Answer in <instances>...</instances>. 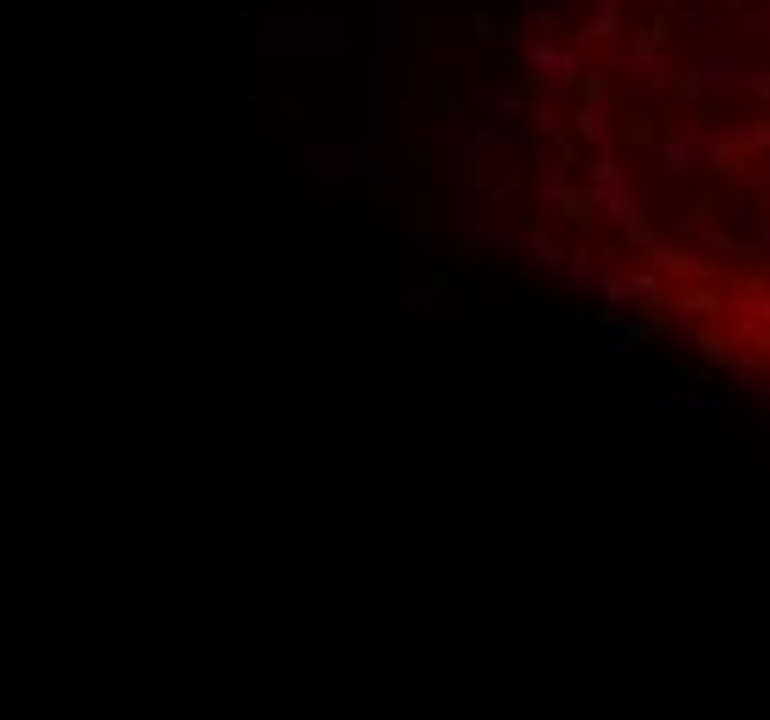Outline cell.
I'll use <instances>...</instances> for the list:
<instances>
[{
  "label": "cell",
  "instance_id": "1",
  "mask_svg": "<svg viewBox=\"0 0 770 720\" xmlns=\"http://www.w3.org/2000/svg\"><path fill=\"white\" fill-rule=\"evenodd\" d=\"M349 189L344 144L338 139H305L300 144V200L305 205H333Z\"/></svg>",
  "mask_w": 770,
  "mask_h": 720
},
{
  "label": "cell",
  "instance_id": "2",
  "mask_svg": "<svg viewBox=\"0 0 770 720\" xmlns=\"http://www.w3.org/2000/svg\"><path fill=\"white\" fill-rule=\"evenodd\" d=\"M737 78H743V61L726 45H704L693 56V72H687V89H693L698 106H732L737 100Z\"/></svg>",
  "mask_w": 770,
  "mask_h": 720
},
{
  "label": "cell",
  "instance_id": "3",
  "mask_svg": "<svg viewBox=\"0 0 770 720\" xmlns=\"http://www.w3.org/2000/svg\"><path fill=\"white\" fill-rule=\"evenodd\" d=\"M527 72H538L549 95H560V89H571L582 78V56L571 45H560L554 28H538V39L527 45Z\"/></svg>",
  "mask_w": 770,
  "mask_h": 720
},
{
  "label": "cell",
  "instance_id": "4",
  "mask_svg": "<svg viewBox=\"0 0 770 720\" xmlns=\"http://www.w3.org/2000/svg\"><path fill=\"white\" fill-rule=\"evenodd\" d=\"M704 167V128L687 117H676L671 128H665L660 139V178L676 183V178H693V172Z\"/></svg>",
  "mask_w": 770,
  "mask_h": 720
},
{
  "label": "cell",
  "instance_id": "5",
  "mask_svg": "<svg viewBox=\"0 0 770 720\" xmlns=\"http://www.w3.org/2000/svg\"><path fill=\"white\" fill-rule=\"evenodd\" d=\"M394 244L405 250V261L416 266V277L433 272V222H427V183L422 178L410 189V216H405V233H394Z\"/></svg>",
  "mask_w": 770,
  "mask_h": 720
},
{
  "label": "cell",
  "instance_id": "6",
  "mask_svg": "<svg viewBox=\"0 0 770 720\" xmlns=\"http://www.w3.org/2000/svg\"><path fill=\"white\" fill-rule=\"evenodd\" d=\"M654 410H698V416H715V410H721V416H726L732 399L710 394L698 377H671V383H660V394H654Z\"/></svg>",
  "mask_w": 770,
  "mask_h": 720
},
{
  "label": "cell",
  "instance_id": "7",
  "mask_svg": "<svg viewBox=\"0 0 770 720\" xmlns=\"http://www.w3.org/2000/svg\"><path fill=\"white\" fill-rule=\"evenodd\" d=\"M455 300H460V283H449V277H416V283L399 294V311L405 316H449L455 311Z\"/></svg>",
  "mask_w": 770,
  "mask_h": 720
},
{
  "label": "cell",
  "instance_id": "8",
  "mask_svg": "<svg viewBox=\"0 0 770 720\" xmlns=\"http://www.w3.org/2000/svg\"><path fill=\"white\" fill-rule=\"evenodd\" d=\"M593 205L610 211L615 222H638V205H632V194H626V172L615 167L610 156L593 161Z\"/></svg>",
  "mask_w": 770,
  "mask_h": 720
},
{
  "label": "cell",
  "instance_id": "9",
  "mask_svg": "<svg viewBox=\"0 0 770 720\" xmlns=\"http://www.w3.org/2000/svg\"><path fill=\"white\" fill-rule=\"evenodd\" d=\"M654 338H660V327H654V322H638V316H610V349H604V355H610V366H626V360L643 355Z\"/></svg>",
  "mask_w": 770,
  "mask_h": 720
},
{
  "label": "cell",
  "instance_id": "10",
  "mask_svg": "<svg viewBox=\"0 0 770 720\" xmlns=\"http://www.w3.org/2000/svg\"><path fill=\"white\" fill-rule=\"evenodd\" d=\"M610 72H638V78H649L654 89H671V84H676V67L660 56V45H632V50H621V56H610Z\"/></svg>",
  "mask_w": 770,
  "mask_h": 720
},
{
  "label": "cell",
  "instance_id": "11",
  "mask_svg": "<svg viewBox=\"0 0 770 720\" xmlns=\"http://www.w3.org/2000/svg\"><path fill=\"white\" fill-rule=\"evenodd\" d=\"M255 45H261V17L255 12H233L228 17V50L244 61V95H255Z\"/></svg>",
  "mask_w": 770,
  "mask_h": 720
},
{
  "label": "cell",
  "instance_id": "12",
  "mask_svg": "<svg viewBox=\"0 0 770 720\" xmlns=\"http://www.w3.org/2000/svg\"><path fill=\"white\" fill-rule=\"evenodd\" d=\"M649 261H654V272H665V277H715L710 261H693V255H687L682 244H671L665 233L649 244Z\"/></svg>",
  "mask_w": 770,
  "mask_h": 720
},
{
  "label": "cell",
  "instance_id": "13",
  "mask_svg": "<svg viewBox=\"0 0 770 720\" xmlns=\"http://www.w3.org/2000/svg\"><path fill=\"white\" fill-rule=\"evenodd\" d=\"M593 277H599V294H604V300H610V305H626V300L638 305V300H649V294H654V272H638V277L593 272Z\"/></svg>",
  "mask_w": 770,
  "mask_h": 720
},
{
  "label": "cell",
  "instance_id": "14",
  "mask_svg": "<svg viewBox=\"0 0 770 720\" xmlns=\"http://www.w3.org/2000/svg\"><path fill=\"white\" fill-rule=\"evenodd\" d=\"M726 228H732L737 239H754L759 228H770V200H737L732 211H726Z\"/></svg>",
  "mask_w": 770,
  "mask_h": 720
},
{
  "label": "cell",
  "instance_id": "15",
  "mask_svg": "<svg viewBox=\"0 0 770 720\" xmlns=\"http://www.w3.org/2000/svg\"><path fill=\"white\" fill-rule=\"evenodd\" d=\"M482 100H488V111H494V122H499V128H516V122H521V111H527V89H521V84L488 89Z\"/></svg>",
  "mask_w": 770,
  "mask_h": 720
},
{
  "label": "cell",
  "instance_id": "16",
  "mask_svg": "<svg viewBox=\"0 0 770 720\" xmlns=\"http://www.w3.org/2000/svg\"><path fill=\"white\" fill-rule=\"evenodd\" d=\"M693 233H704V205H698V200H676L671 216H665V239H693Z\"/></svg>",
  "mask_w": 770,
  "mask_h": 720
},
{
  "label": "cell",
  "instance_id": "17",
  "mask_svg": "<svg viewBox=\"0 0 770 720\" xmlns=\"http://www.w3.org/2000/svg\"><path fill=\"white\" fill-rule=\"evenodd\" d=\"M726 139L737 150H770V122H737V128H726Z\"/></svg>",
  "mask_w": 770,
  "mask_h": 720
},
{
  "label": "cell",
  "instance_id": "18",
  "mask_svg": "<svg viewBox=\"0 0 770 720\" xmlns=\"http://www.w3.org/2000/svg\"><path fill=\"white\" fill-rule=\"evenodd\" d=\"M737 311H743V316H754V322H759V316H765V322H770V294H765V288H759V283H737Z\"/></svg>",
  "mask_w": 770,
  "mask_h": 720
},
{
  "label": "cell",
  "instance_id": "19",
  "mask_svg": "<svg viewBox=\"0 0 770 720\" xmlns=\"http://www.w3.org/2000/svg\"><path fill=\"white\" fill-rule=\"evenodd\" d=\"M538 200L549 205V211H571V205H577V194H571V183H566V178H549V183L538 189Z\"/></svg>",
  "mask_w": 770,
  "mask_h": 720
},
{
  "label": "cell",
  "instance_id": "20",
  "mask_svg": "<svg viewBox=\"0 0 770 720\" xmlns=\"http://www.w3.org/2000/svg\"><path fill=\"white\" fill-rule=\"evenodd\" d=\"M737 95L770 100V67H743V78H737Z\"/></svg>",
  "mask_w": 770,
  "mask_h": 720
},
{
  "label": "cell",
  "instance_id": "21",
  "mask_svg": "<svg viewBox=\"0 0 770 720\" xmlns=\"http://www.w3.org/2000/svg\"><path fill=\"white\" fill-rule=\"evenodd\" d=\"M477 300H488V305H521V288L516 283H477Z\"/></svg>",
  "mask_w": 770,
  "mask_h": 720
},
{
  "label": "cell",
  "instance_id": "22",
  "mask_svg": "<svg viewBox=\"0 0 770 720\" xmlns=\"http://www.w3.org/2000/svg\"><path fill=\"white\" fill-rule=\"evenodd\" d=\"M615 34V12H593L588 23H582V45H599V39Z\"/></svg>",
  "mask_w": 770,
  "mask_h": 720
},
{
  "label": "cell",
  "instance_id": "23",
  "mask_svg": "<svg viewBox=\"0 0 770 720\" xmlns=\"http://www.w3.org/2000/svg\"><path fill=\"white\" fill-rule=\"evenodd\" d=\"M599 117H604V106H599V100H588V106H582V117H577V133H582L588 144H599V139H604Z\"/></svg>",
  "mask_w": 770,
  "mask_h": 720
},
{
  "label": "cell",
  "instance_id": "24",
  "mask_svg": "<svg viewBox=\"0 0 770 720\" xmlns=\"http://www.w3.org/2000/svg\"><path fill=\"white\" fill-rule=\"evenodd\" d=\"M527 244H532V250H538L543 261H549V266H560V261H566V250H560V244H554V239H549V233H543V228H527Z\"/></svg>",
  "mask_w": 770,
  "mask_h": 720
},
{
  "label": "cell",
  "instance_id": "25",
  "mask_svg": "<svg viewBox=\"0 0 770 720\" xmlns=\"http://www.w3.org/2000/svg\"><path fill=\"white\" fill-rule=\"evenodd\" d=\"M687 305H693L698 316H721V311H726V300H721V294H710V288H698V294H693Z\"/></svg>",
  "mask_w": 770,
  "mask_h": 720
},
{
  "label": "cell",
  "instance_id": "26",
  "mask_svg": "<svg viewBox=\"0 0 770 720\" xmlns=\"http://www.w3.org/2000/svg\"><path fill=\"white\" fill-rule=\"evenodd\" d=\"M532 122H538V133H560V111H554V100H538Z\"/></svg>",
  "mask_w": 770,
  "mask_h": 720
},
{
  "label": "cell",
  "instance_id": "27",
  "mask_svg": "<svg viewBox=\"0 0 770 720\" xmlns=\"http://www.w3.org/2000/svg\"><path fill=\"white\" fill-rule=\"evenodd\" d=\"M510 139V128H499V122H488V128H477V144L482 150H499V144Z\"/></svg>",
  "mask_w": 770,
  "mask_h": 720
},
{
  "label": "cell",
  "instance_id": "28",
  "mask_svg": "<svg viewBox=\"0 0 770 720\" xmlns=\"http://www.w3.org/2000/svg\"><path fill=\"white\" fill-rule=\"evenodd\" d=\"M566 266H571V277H577V283H588V277H593V255L588 250H571Z\"/></svg>",
  "mask_w": 770,
  "mask_h": 720
},
{
  "label": "cell",
  "instance_id": "29",
  "mask_svg": "<svg viewBox=\"0 0 770 720\" xmlns=\"http://www.w3.org/2000/svg\"><path fill=\"white\" fill-rule=\"evenodd\" d=\"M743 250H748V255H759V261H770V228H759L754 239H743Z\"/></svg>",
  "mask_w": 770,
  "mask_h": 720
},
{
  "label": "cell",
  "instance_id": "30",
  "mask_svg": "<svg viewBox=\"0 0 770 720\" xmlns=\"http://www.w3.org/2000/svg\"><path fill=\"white\" fill-rule=\"evenodd\" d=\"M566 6H577V12H615V0H566Z\"/></svg>",
  "mask_w": 770,
  "mask_h": 720
},
{
  "label": "cell",
  "instance_id": "31",
  "mask_svg": "<svg viewBox=\"0 0 770 720\" xmlns=\"http://www.w3.org/2000/svg\"><path fill=\"white\" fill-rule=\"evenodd\" d=\"M759 432H765V438H770V410H765V416H759Z\"/></svg>",
  "mask_w": 770,
  "mask_h": 720
},
{
  "label": "cell",
  "instance_id": "32",
  "mask_svg": "<svg viewBox=\"0 0 770 720\" xmlns=\"http://www.w3.org/2000/svg\"><path fill=\"white\" fill-rule=\"evenodd\" d=\"M665 6H676V0H665Z\"/></svg>",
  "mask_w": 770,
  "mask_h": 720
},
{
  "label": "cell",
  "instance_id": "33",
  "mask_svg": "<svg viewBox=\"0 0 770 720\" xmlns=\"http://www.w3.org/2000/svg\"><path fill=\"white\" fill-rule=\"evenodd\" d=\"M765 6H770V0H765Z\"/></svg>",
  "mask_w": 770,
  "mask_h": 720
}]
</instances>
